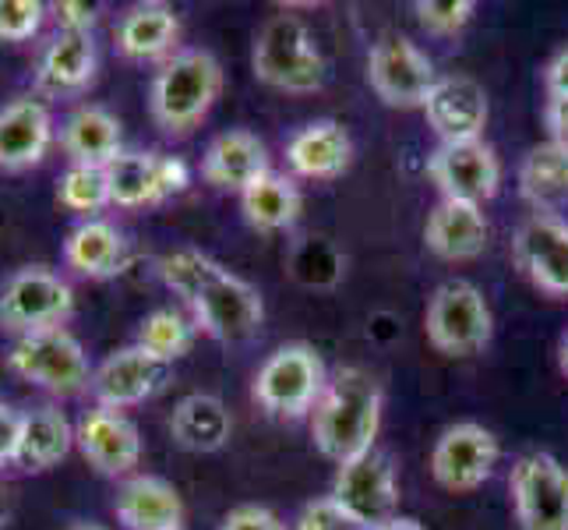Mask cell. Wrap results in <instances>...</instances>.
<instances>
[{
    "label": "cell",
    "instance_id": "5b68a950",
    "mask_svg": "<svg viewBox=\"0 0 568 530\" xmlns=\"http://www.w3.org/2000/svg\"><path fill=\"white\" fill-rule=\"evenodd\" d=\"M8 368L18 379H26L57 397H78L92 386L89 353L68 329H47L18 337L4 353Z\"/></svg>",
    "mask_w": 568,
    "mask_h": 530
},
{
    "label": "cell",
    "instance_id": "e0dca14e",
    "mask_svg": "<svg viewBox=\"0 0 568 530\" xmlns=\"http://www.w3.org/2000/svg\"><path fill=\"white\" fill-rule=\"evenodd\" d=\"M74 446L106 478L131 474L142 460V436L121 410L95 407L74 424Z\"/></svg>",
    "mask_w": 568,
    "mask_h": 530
},
{
    "label": "cell",
    "instance_id": "4dcf8cb0",
    "mask_svg": "<svg viewBox=\"0 0 568 530\" xmlns=\"http://www.w3.org/2000/svg\"><path fill=\"white\" fill-rule=\"evenodd\" d=\"M244 216L254 230H286L297 223L301 216V191L293 188V181L280 173H265L262 181H254L244 194H241Z\"/></svg>",
    "mask_w": 568,
    "mask_h": 530
},
{
    "label": "cell",
    "instance_id": "ac0fdd59",
    "mask_svg": "<svg viewBox=\"0 0 568 530\" xmlns=\"http://www.w3.org/2000/svg\"><path fill=\"white\" fill-rule=\"evenodd\" d=\"M424 113L427 124L442 134V142H477L487 124V92L477 78L448 74L430 89Z\"/></svg>",
    "mask_w": 568,
    "mask_h": 530
},
{
    "label": "cell",
    "instance_id": "30bf717a",
    "mask_svg": "<svg viewBox=\"0 0 568 530\" xmlns=\"http://www.w3.org/2000/svg\"><path fill=\"white\" fill-rule=\"evenodd\" d=\"M332 499L367 530H378L399 517L396 474H392V463L382 453H375V449L339 467L336 484H332Z\"/></svg>",
    "mask_w": 568,
    "mask_h": 530
},
{
    "label": "cell",
    "instance_id": "3957f363",
    "mask_svg": "<svg viewBox=\"0 0 568 530\" xmlns=\"http://www.w3.org/2000/svg\"><path fill=\"white\" fill-rule=\"evenodd\" d=\"M223 92V68L209 50H181L155 71L149 113L166 134H191Z\"/></svg>",
    "mask_w": 568,
    "mask_h": 530
},
{
    "label": "cell",
    "instance_id": "f546056e",
    "mask_svg": "<svg viewBox=\"0 0 568 530\" xmlns=\"http://www.w3.org/2000/svg\"><path fill=\"white\" fill-rule=\"evenodd\" d=\"M74 446V428L57 407H36L22 414V439H18L14 463L26 470H50L61 463Z\"/></svg>",
    "mask_w": 568,
    "mask_h": 530
},
{
    "label": "cell",
    "instance_id": "7402d4cb",
    "mask_svg": "<svg viewBox=\"0 0 568 530\" xmlns=\"http://www.w3.org/2000/svg\"><path fill=\"white\" fill-rule=\"evenodd\" d=\"M424 244L445 262L477 259V254L487 248V220H484L480 206L442 199L424 223Z\"/></svg>",
    "mask_w": 568,
    "mask_h": 530
},
{
    "label": "cell",
    "instance_id": "9a60e30c",
    "mask_svg": "<svg viewBox=\"0 0 568 530\" xmlns=\"http://www.w3.org/2000/svg\"><path fill=\"white\" fill-rule=\"evenodd\" d=\"M170 382V361L155 358L152 350L131 343L113 350L110 358L92 371V397L106 410H124L152 400Z\"/></svg>",
    "mask_w": 568,
    "mask_h": 530
},
{
    "label": "cell",
    "instance_id": "d4e9b609",
    "mask_svg": "<svg viewBox=\"0 0 568 530\" xmlns=\"http://www.w3.org/2000/svg\"><path fill=\"white\" fill-rule=\"evenodd\" d=\"M61 146L78 167H110L121 156V121L106 107H78L61 124Z\"/></svg>",
    "mask_w": 568,
    "mask_h": 530
},
{
    "label": "cell",
    "instance_id": "d6a6232c",
    "mask_svg": "<svg viewBox=\"0 0 568 530\" xmlns=\"http://www.w3.org/2000/svg\"><path fill=\"white\" fill-rule=\"evenodd\" d=\"M57 199L71 212H85L92 220V212H100L113 206L110 199V177L106 167H78L71 163L61 177V188H57Z\"/></svg>",
    "mask_w": 568,
    "mask_h": 530
},
{
    "label": "cell",
    "instance_id": "6da1fadb",
    "mask_svg": "<svg viewBox=\"0 0 568 530\" xmlns=\"http://www.w3.org/2000/svg\"><path fill=\"white\" fill-rule=\"evenodd\" d=\"M160 277L173 293L184 298L194 326H202V332L220 343L251 340L265 319L262 293L194 248H181L160 259Z\"/></svg>",
    "mask_w": 568,
    "mask_h": 530
},
{
    "label": "cell",
    "instance_id": "7bdbcfd3",
    "mask_svg": "<svg viewBox=\"0 0 568 530\" xmlns=\"http://www.w3.org/2000/svg\"><path fill=\"white\" fill-rule=\"evenodd\" d=\"M378 530H424L414 517H396V520H388L385 527H378Z\"/></svg>",
    "mask_w": 568,
    "mask_h": 530
},
{
    "label": "cell",
    "instance_id": "836d02e7",
    "mask_svg": "<svg viewBox=\"0 0 568 530\" xmlns=\"http://www.w3.org/2000/svg\"><path fill=\"white\" fill-rule=\"evenodd\" d=\"M47 4L39 0H0V39L4 43H26L43 29Z\"/></svg>",
    "mask_w": 568,
    "mask_h": 530
},
{
    "label": "cell",
    "instance_id": "4316f807",
    "mask_svg": "<svg viewBox=\"0 0 568 530\" xmlns=\"http://www.w3.org/2000/svg\"><path fill=\"white\" fill-rule=\"evenodd\" d=\"M230 410L220 397L212 392H191L178 407H173L170 418V436L187 453H215L230 442Z\"/></svg>",
    "mask_w": 568,
    "mask_h": 530
},
{
    "label": "cell",
    "instance_id": "5bb4252c",
    "mask_svg": "<svg viewBox=\"0 0 568 530\" xmlns=\"http://www.w3.org/2000/svg\"><path fill=\"white\" fill-rule=\"evenodd\" d=\"M430 181L442 188L445 199L456 202H487L498 194L501 163L487 142H442L427 160Z\"/></svg>",
    "mask_w": 568,
    "mask_h": 530
},
{
    "label": "cell",
    "instance_id": "ffe728a7",
    "mask_svg": "<svg viewBox=\"0 0 568 530\" xmlns=\"http://www.w3.org/2000/svg\"><path fill=\"white\" fill-rule=\"evenodd\" d=\"M100 53L92 32H57L36 64V89L47 96H78L92 86Z\"/></svg>",
    "mask_w": 568,
    "mask_h": 530
},
{
    "label": "cell",
    "instance_id": "8fae6325",
    "mask_svg": "<svg viewBox=\"0 0 568 530\" xmlns=\"http://www.w3.org/2000/svg\"><path fill=\"white\" fill-rule=\"evenodd\" d=\"M513 502L523 530H568V470L547 453L513 467Z\"/></svg>",
    "mask_w": 568,
    "mask_h": 530
},
{
    "label": "cell",
    "instance_id": "cb8c5ba5",
    "mask_svg": "<svg viewBox=\"0 0 568 530\" xmlns=\"http://www.w3.org/2000/svg\"><path fill=\"white\" fill-rule=\"evenodd\" d=\"M64 262L85 280H110L128 266V241L113 223L92 216L68 233Z\"/></svg>",
    "mask_w": 568,
    "mask_h": 530
},
{
    "label": "cell",
    "instance_id": "7c38bea8",
    "mask_svg": "<svg viewBox=\"0 0 568 530\" xmlns=\"http://www.w3.org/2000/svg\"><path fill=\"white\" fill-rule=\"evenodd\" d=\"M498 463V439L484 424L463 421L445 428L435 449H430V474L445 492H474Z\"/></svg>",
    "mask_w": 568,
    "mask_h": 530
},
{
    "label": "cell",
    "instance_id": "d6986e66",
    "mask_svg": "<svg viewBox=\"0 0 568 530\" xmlns=\"http://www.w3.org/2000/svg\"><path fill=\"white\" fill-rule=\"evenodd\" d=\"M53 146V117L47 103L22 96L0 107V170L18 173L39 167Z\"/></svg>",
    "mask_w": 568,
    "mask_h": 530
},
{
    "label": "cell",
    "instance_id": "9c48e42d",
    "mask_svg": "<svg viewBox=\"0 0 568 530\" xmlns=\"http://www.w3.org/2000/svg\"><path fill=\"white\" fill-rule=\"evenodd\" d=\"M367 82L385 107L414 110L427 103L438 74L430 57L406 36H382L367 53Z\"/></svg>",
    "mask_w": 568,
    "mask_h": 530
},
{
    "label": "cell",
    "instance_id": "277c9868",
    "mask_svg": "<svg viewBox=\"0 0 568 530\" xmlns=\"http://www.w3.org/2000/svg\"><path fill=\"white\" fill-rule=\"evenodd\" d=\"M251 68L258 82L283 92H315L325 82V57L297 14H276L254 39Z\"/></svg>",
    "mask_w": 568,
    "mask_h": 530
},
{
    "label": "cell",
    "instance_id": "44dd1931",
    "mask_svg": "<svg viewBox=\"0 0 568 530\" xmlns=\"http://www.w3.org/2000/svg\"><path fill=\"white\" fill-rule=\"evenodd\" d=\"M268 170V149L258 134L251 131H223L209 142L202 156V177L212 188L223 191H247L254 181H262Z\"/></svg>",
    "mask_w": 568,
    "mask_h": 530
},
{
    "label": "cell",
    "instance_id": "f35d334b",
    "mask_svg": "<svg viewBox=\"0 0 568 530\" xmlns=\"http://www.w3.org/2000/svg\"><path fill=\"white\" fill-rule=\"evenodd\" d=\"M53 18H57V26H61V32H92L95 8L82 4V0H61V4H53Z\"/></svg>",
    "mask_w": 568,
    "mask_h": 530
},
{
    "label": "cell",
    "instance_id": "d590c367",
    "mask_svg": "<svg viewBox=\"0 0 568 530\" xmlns=\"http://www.w3.org/2000/svg\"><path fill=\"white\" fill-rule=\"evenodd\" d=\"M297 530H367V527H361L336 499L325 496V499H315L304 506Z\"/></svg>",
    "mask_w": 568,
    "mask_h": 530
},
{
    "label": "cell",
    "instance_id": "7a4b0ae2",
    "mask_svg": "<svg viewBox=\"0 0 568 530\" xmlns=\"http://www.w3.org/2000/svg\"><path fill=\"white\" fill-rule=\"evenodd\" d=\"M382 428V389L361 368H343L315 407V446L339 467L375 449Z\"/></svg>",
    "mask_w": 568,
    "mask_h": 530
},
{
    "label": "cell",
    "instance_id": "8d00e7d4",
    "mask_svg": "<svg viewBox=\"0 0 568 530\" xmlns=\"http://www.w3.org/2000/svg\"><path fill=\"white\" fill-rule=\"evenodd\" d=\"M220 530H286V527L265 506H237L233 513H226Z\"/></svg>",
    "mask_w": 568,
    "mask_h": 530
},
{
    "label": "cell",
    "instance_id": "603a6c76",
    "mask_svg": "<svg viewBox=\"0 0 568 530\" xmlns=\"http://www.w3.org/2000/svg\"><path fill=\"white\" fill-rule=\"evenodd\" d=\"M113 513L128 530H181L184 502L178 488L163 478L139 474L121 484L113 502Z\"/></svg>",
    "mask_w": 568,
    "mask_h": 530
},
{
    "label": "cell",
    "instance_id": "83f0119b",
    "mask_svg": "<svg viewBox=\"0 0 568 530\" xmlns=\"http://www.w3.org/2000/svg\"><path fill=\"white\" fill-rule=\"evenodd\" d=\"M181 36L178 11L166 4H134L124 11V18L116 22V50H121L128 61H155L173 50Z\"/></svg>",
    "mask_w": 568,
    "mask_h": 530
},
{
    "label": "cell",
    "instance_id": "e575fe53",
    "mask_svg": "<svg viewBox=\"0 0 568 530\" xmlns=\"http://www.w3.org/2000/svg\"><path fill=\"white\" fill-rule=\"evenodd\" d=\"M474 11H477L474 0H420L417 4L420 26L435 36H453V32L466 29Z\"/></svg>",
    "mask_w": 568,
    "mask_h": 530
},
{
    "label": "cell",
    "instance_id": "f1b7e54d",
    "mask_svg": "<svg viewBox=\"0 0 568 530\" xmlns=\"http://www.w3.org/2000/svg\"><path fill=\"white\" fill-rule=\"evenodd\" d=\"M519 191L537 212L547 216L568 206V146L555 139L534 146L519 167Z\"/></svg>",
    "mask_w": 568,
    "mask_h": 530
},
{
    "label": "cell",
    "instance_id": "484cf974",
    "mask_svg": "<svg viewBox=\"0 0 568 530\" xmlns=\"http://www.w3.org/2000/svg\"><path fill=\"white\" fill-rule=\"evenodd\" d=\"M349 156H354V142L343 124L336 121H315L301 128L286 146V160L301 177H315V181H325V177H339L349 167Z\"/></svg>",
    "mask_w": 568,
    "mask_h": 530
},
{
    "label": "cell",
    "instance_id": "f6af8a7d",
    "mask_svg": "<svg viewBox=\"0 0 568 530\" xmlns=\"http://www.w3.org/2000/svg\"><path fill=\"white\" fill-rule=\"evenodd\" d=\"M68 530H106V527H100V523H71Z\"/></svg>",
    "mask_w": 568,
    "mask_h": 530
},
{
    "label": "cell",
    "instance_id": "60d3db41",
    "mask_svg": "<svg viewBox=\"0 0 568 530\" xmlns=\"http://www.w3.org/2000/svg\"><path fill=\"white\" fill-rule=\"evenodd\" d=\"M547 92H551V100L568 96V50H561L547 68Z\"/></svg>",
    "mask_w": 568,
    "mask_h": 530
},
{
    "label": "cell",
    "instance_id": "74e56055",
    "mask_svg": "<svg viewBox=\"0 0 568 530\" xmlns=\"http://www.w3.org/2000/svg\"><path fill=\"white\" fill-rule=\"evenodd\" d=\"M18 439H22V414L11 403L0 400V467L14 463Z\"/></svg>",
    "mask_w": 568,
    "mask_h": 530
},
{
    "label": "cell",
    "instance_id": "8992f818",
    "mask_svg": "<svg viewBox=\"0 0 568 530\" xmlns=\"http://www.w3.org/2000/svg\"><path fill=\"white\" fill-rule=\"evenodd\" d=\"M74 316V290L68 280L43 266H26L11 272L0 287V329L11 337H29V332L64 329Z\"/></svg>",
    "mask_w": 568,
    "mask_h": 530
},
{
    "label": "cell",
    "instance_id": "52a82bcc",
    "mask_svg": "<svg viewBox=\"0 0 568 530\" xmlns=\"http://www.w3.org/2000/svg\"><path fill=\"white\" fill-rule=\"evenodd\" d=\"M424 329L438 353L469 358L491 340V308H487L484 293L474 283L448 280L430 293Z\"/></svg>",
    "mask_w": 568,
    "mask_h": 530
},
{
    "label": "cell",
    "instance_id": "b9f144b4",
    "mask_svg": "<svg viewBox=\"0 0 568 530\" xmlns=\"http://www.w3.org/2000/svg\"><path fill=\"white\" fill-rule=\"evenodd\" d=\"M8 520H11V492H8V484L0 481V530L8 527Z\"/></svg>",
    "mask_w": 568,
    "mask_h": 530
},
{
    "label": "cell",
    "instance_id": "1f68e13d",
    "mask_svg": "<svg viewBox=\"0 0 568 530\" xmlns=\"http://www.w3.org/2000/svg\"><path fill=\"white\" fill-rule=\"evenodd\" d=\"M191 343H194V326L173 308L152 311L139 329V347L152 350L155 358H163L170 364L178 358H184V353L191 350Z\"/></svg>",
    "mask_w": 568,
    "mask_h": 530
},
{
    "label": "cell",
    "instance_id": "4fadbf2b",
    "mask_svg": "<svg viewBox=\"0 0 568 530\" xmlns=\"http://www.w3.org/2000/svg\"><path fill=\"white\" fill-rule=\"evenodd\" d=\"M106 177L110 199L121 209L160 206L173 199V194H181L191 181L187 163L163 152H121L106 167Z\"/></svg>",
    "mask_w": 568,
    "mask_h": 530
},
{
    "label": "cell",
    "instance_id": "ee69618b",
    "mask_svg": "<svg viewBox=\"0 0 568 530\" xmlns=\"http://www.w3.org/2000/svg\"><path fill=\"white\" fill-rule=\"evenodd\" d=\"M558 358H561V371L568 376V332H565V340H561V353H558Z\"/></svg>",
    "mask_w": 568,
    "mask_h": 530
},
{
    "label": "cell",
    "instance_id": "2e32d148",
    "mask_svg": "<svg viewBox=\"0 0 568 530\" xmlns=\"http://www.w3.org/2000/svg\"><path fill=\"white\" fill-rule=\"evenodd\" d=\"M516 266L544 293L568 298V223L537 212L516 233Z\"/></svg>",
    "mask_w": 568,
    "mask_h": 530
},
{
    "label": "cell",
    "instance_id": "ab89813d",
    "mask_svg": "<svg viewBox=\"0 0 568 530\" xmlns=\"http://www.w3.org/2000/svg\"><path fill=\"white\" fill-rule=\"evenodd\" d=\"M544 117H547V128H551V139L568 146V96H561V100H551V103H547Z\"/></svg>",
    "mask_w": 568,
    "mask_h": 530
},
{
    "label": "cell",
    "instance_id": "ba28073f",
    "mask_svg": "<svg viewBox=\"0 0 568 530\" xmlns=\"http://www.w3.org/2000/svg\"><path fill=\"white\" fill-rule=\"evenodd\" d=\"M325 364L307 343H286L258 368L254 379V400L268 414L280 418H301L304 410L318 407L325 392Z\"/></svg>",
    "mask_w": 568,
    "mask_h": 530
}]
</instances>
